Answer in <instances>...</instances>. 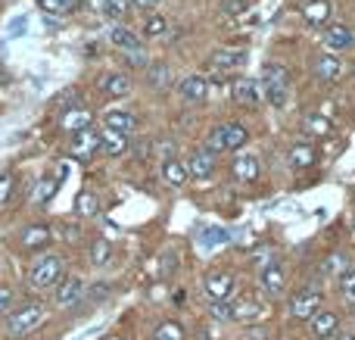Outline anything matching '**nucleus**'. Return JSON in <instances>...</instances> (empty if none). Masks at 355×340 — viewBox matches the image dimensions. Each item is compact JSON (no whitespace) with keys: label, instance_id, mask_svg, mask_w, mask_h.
I'll use <instances>...</instances> for the list:
<instances>
[{"label":"nucleus","instance_id":"obj_40","mask_svg":"<svg viewBox=\"0 0 355 340\" xmlns=\"http://www.w3.org/2000/svg\"><path fill=\"white\" fill-rule=\"evenodd\" d=\"M346 269V260L340 253H334V256H327L324 262H321V275H340Z\"/></svg>","mask_w":355,"mask_h":340},{"label":"nucleus","instance_id":"obj_25","mask_svg":"<svg viewBox=\"0 0 355 340\" xmlns=\"http://www.w3.org/2000/svg\"><path fill=\"white\" fill-rule=\"evenodd\" d=\"M100 153L125 156V153H128V135H119V131L103 128V131H100Z\"/></svg>","mask_w":355,"mask_h":340},{"label":"nucleus","instance_id":"obj_19","mask_svg":"<svg viewBox=\"0 0 355 340\" xmlns=\"http://www.w3.org/2000/svg\"><path fill=\"white\" fill-rule=\"evenodd\" d=\"M315 160H318V150H315L309 141L293 144V147H290V153H287V166L293 169V172H302V169H312V166H315Z\"/></svg>","mask_w":355,"mask_h":340},{"label":"nucleus","instance_id":"obj_34","mask_svg":"<svg viewBox=\"0 0 355 340\" xmlns=\"http://www.w3.org/2000/svg\"><path fill=\"white\" fill-rule=\"evenodd\" d=\"M44 12H53V16H66V12L78 10V0H37Z\"/></svg>","mask_w":355,"mask_h":340},{"label":"nucleus","instance_id":"obj_7","mask_svg":"<svg viewBox=\"0 0 355 340\" xmlns=\"http://www.w3.org/2000/svg\"><path fill=\"white\" fill-rule=\"evenodd\" d=\"M321 291L318 287H302L290 297V316L293 318H312L315 312H321Z\"/></svg>","mask_w":355,"mask_h":340},{"label":"nucleus","instance_id":"obj_6","mask_svg":"<svg viewBox=\"0 0 355 340\" xmlns=\"http://www.w3.org/2000/svg\"><path fill=\"white\" fill-rule=\"evenodd\" d=\"M259 287H262L265 297H284V291H287V272L281 269V262L271 260L268 266L259 269Z\"/></svg>","mask_w":355,"mask_h":340},{"label":"nucleus","instance_id":"obj_31","mask_svg":"<svg viewBox=\"0 0 355 340\" xmlns=\"http://www.w3.org/2000/svg\"><path fill=\"white\" fill-rule=\"evenodd\" d=\"M75 212H78L81 219H94L100 212V200L94 191H81L78 197H75Z\"/></svg>","mask_w":355,"mask_h":340},{"label":"nucleus","instance_id":"obj_46","mask_svg":"<svg viewBox=\"0 0 355 340\" xmlns=\"http://www.w3.org/2000/svg\"><path fill=\"white\" fill-rule=\"evenodd\" d=\"M110 340H122V337H110Z\"/></svg>","mask_w":355,"mask_h":340},{"label":"nucleus","instance_id":"obj_32","mask_svg":"<svg viewBox=\"0 0 355 340\" xmlns=\"http://www.w3.org/2000/svg\"><path fill=\"white\" fill-rule=\"evenodd\" d=\"M87 256H91L94 266H106L112 260V244L106 237H94L91 247H87Z\"/></svg>","mask_w":355,"mask_h":340},{"label":"nucleus","instance_id":"obj_13","mask_svg":"<svg viewBox=\"0 0 355 340\" xmlns=\"http://www.w3.org/2000/svg\"><path fill=\"white\" fill-rule=\"evenodd\" d=\"M91 125H94V112L87 106H72V110H62V116H60V131H66V135L85 131Z\"/></svg>","mask_w":355,"mask_h":340},{"label":"nucleus","instance_id":"obj_21","mask_svg":"<svg viewBox=\"0 0 355 340\" xmlns=\"http://www.w3.org/2000/svg\"><path fill=\"white\" fill-rule=\"evenodd\" d=\"M227 241H231V231L221 228V225H202L196 231V247H202V250H218Z\"/></svg>","mask_w":355,"mask_h":340},{"label":"nucleus","instance_id":"obj_18","mask_svg":"<svg viewBox=\"0 0 355 340\" xmlns=\"http://www.w3.org/2000/svg\"><path fill=\"white\" fill-rule=\"evenodd\" d=\"M97 87L106 97H128L131 94V78L125 72H103L97 81Z\"/></svg>","mask_w":355,"mask_h":340},{"label":"nucleus","instance_id":"obj_23","mask_svg":"<svg viewBox=\"0 0 355 340\" xmlns=\"http://www.w3.org/2000/svg\"><path fill=\"white\" fill-rule=\"evenodd\" d=\"M265 316V306L259 303L256 297H240L237 303H234V322H262Z\"/></svg>","mask_w":355,"mask_h":340},{"label":"nucleus","instance_id":"obj_17","mask_svg":"<svg viewBox=\"0 0 355 340\" xmlns=\"http://www.w3.org/2000/svg\"><path fill=\"white\" fill-rule=\"evenodd\" d=\"M231 175H234V181H240V185H252V181L262 175V166H259V160H256V156H250V153L234 156Z\"/></svg>","mask_w":355,"mask_h":340},{"label":"nucleus","instance_id":"obj_39","mask_svg":"<svg viewBox=\"0 0 355 340\" xmlns=\"http://www.w3.org/2000/svg\"><path fill=\"white\" fill-rule=\"evenodd\" d=\"M209 312H212L218 322H234V297L231 300H221V303H212V306H209Z\"/></svg>","mask_w":355,"mask_h":340},{"label":"nucleus","instance_id":"obj_44","mask_svg":"<svg viewBox=\"0 0 355 340\" xmlns=\"http://www.w3.org/2000/svg\"><path fill=\"white\" fill-rule=\"evenodd\" d=\"M225 10L227 12H237V16H240V12H246V0H227Z\"/></svg>","mask_w":355,"mask_h":340},{"label":"nucleus","instance_id":"obj_11","mask_svg":"<svg viewBox=\"0 0 355 340\" xmlns=\"http://www.w3.org/2000/svg\"><path fill=\"white\" fill-rule=\"evenodd\" d=\"M50 228L44 222H35V225H28V228L19 235V247L22 250H28V253H41V250H47L50 247Z\"/></svg>","mask_w":355,"mask_h":340},{"label":"nucleus","instance_id":"obj_5","mask_svg":"<svg viewBox=\"0 0 355 340\" xmlns=\"http://www.w3.org/2000/svg\"><path fill=\"white\" fill-rule=\"evenodd\" d=\"M234 287H237V278L225 269H215L202 278V291H206L209 303H221V300H231L234 297Z\"/></svg>","mask_w":355,"mask_h":340},{"label":"nucleus","instance_id":"obj_45","mask_svg":"<svg viewBox=\"0 0 355 340\" xmlns=\"http://www.w3.org/2000/svg\"><path fill=\"white\" fill-rule=\"evenodd\" d=\"M340 340H355V334H346V337H340Z\"/></svg>","mask_w":355,"mask_h":340},{"label":"nucleus","instance_id":"obj_3","mask_svg":"<svg viewBox=\"0 0 355 340\" xmlns=\"http://www.w3.org/2000/svg\"><path fill=\"white\" fill-rule=\"evenodd\" d=\"M250 141V131L240 122H221L209 135V153H225V150H237Z\"/></svg>","mask_w":355,"mask_h":340},{"label":"nucleus","instance_id":"obj_28","mask_svg":"<svg viewBox=\"0 0 355 340\" xmlns=\"http://www.w3.org/2000/svg\"><path fill=\"white\" fill-rule=\"evenodd\" d=\"M103 128L110 131H119V135H131L137 128V119L131 112H122V110H110L103 116Z\"/></svg>","mask_w":355,"mask_h":340},{"label":"nucleus","instance_id":"obj_15","mask_svg":"<svg viewBox=\"0 0 355 340\" xmlns=\"http://www.w3.org/2000/svg\"><path fill=\"white\" fill-rule=\"evenodd\" d=\"M312 75L318 81H324V85H331V81H337L343 75V62L337 60V53H321L312 60Z\"/></svg>","mask_w":355,"mask_h":340},{"label":"nucleus","instance_id":"obj_20","mask_svg":"<svg viewBox=\"0 0 355 340\" xmlns=\"http://www.w3.org/2000/svg\"><path fill=\"white\" fill-rule=\"evenodd\" d=\"M81 300H85V284H81V278H66L60 284V291H56V306H60V309H72Z\"/></svg>","mask_w":355,"mask_h":340},{"label":"nucleus","instance_id":"obj_14","mask_svg":"<svg viewBox=\"0 0 355 340\" xmlns=\"http://www.w3.org/2000/svg\"><path fill=\"white\" fill-rule=\"evenodd\" d=\"M184 166H187V178L209 181L215 175V153H209V150H196V153L190 156Z\"/></svg>","mask_w":355,"mask_h":340},{"label":"nucleus","instance_id":"obj_10","mask_svg":"<svg viewBox=\"0 0 355 340\" xmlns=\"http://www.w3.org/2000/svg\"><path fill=\"white\" fill-rule=\"evenodd\" d=\"M231 100L240 106H259L262 103V85L252 78H234L231 81Z\"/></svg>","mask_w":355,"mask_h":340},{"label":"nucleus","instance_id":"obj_8","mask_svg":"<svg viewBox=\"0 0 355 340\" xmlns=\"http://www.w3.org/2000/svg\"><path fill=\"white\" fill-rule=\"evenodd\" d=\"M97 153H100V135L97 131H91V128L75 131L72 141H69V156H72V160L87 162V160H94Z\"/></svg>","mask_w":355,"mask_h":340},{"label":"nucleus","instance_id":"obj_22","mask_svg":"<svg viewBox=\"0 0 355 340\" xmlns=\"http://www.w3.org/2000/svg\"><path fill=\"white\" fill-rule=\"evenodd\" d=\"M110 41H112V47L125 50V53H141V50H144L137 31L125 28V25H112V28H110Z\"/></svg>","mask_w":355,"mask_h":340},{"label":"nucleus","instance_id":"obj_1","mask_svg":"<svg viewBox=\"0 0 355 340\" xmlns=\"http://www.w3.org/2000/svg\"><path fill=\"white\" fill-rule=\"evenodd\" d=\"M290 69L281 62H265L262 66V97L275 110H284L290 103Z\"/></svg>","mask_w":355,"mask_h":340},{"label":"nucleus","instance_id":"obj_42","mask_svg":"<svg viewBox=\"0 0 355 340\" xmlns=\"http://www.w3.org/2000/svg\"><path fill=\"white\" fill-rule=\"evenodd\" d=\"M12 300H16L12 287H3V284H0V316H6V312L12 309Z\"/></svg>","mask_w":355,"mask_h":340},{"label":"nucleus","instance_id":"obj_36","mask_svg":"<svg viewBox=\"0 0 355 340\" xmlns=\"http://www.w3.org/2000/svg\"><path fill=\"white\" fill-rule=\"evenodd\" d=\"M153 340H184V328L178 322H159L153 331Z\"/></svg>","mask_w":355,"mask_h":340},{"label":"nucleus","instance_id":"obj_9","mask_svg":"<svg viewBox=\"0 0 355 340\" xmlns=\"http://www.w3.org/2000/svg\"><path fill=\"white\" fill-rule=\"evenodd\" d=\"M243 62H246V53H243V50H227V47H221V50H215V53L206 60V69H209V72L225 75V72H237Z\"/></svg>","mask_w":355,"mask_h":340},{"label":"nucleus","instance_id":"obj_43","mask_svg":"<svg viewBox=\"0 0 355 340\" xmlns=\"http://www.w3.org/2000/svg\"><path fill=\"white\" fill-rule=\"evenodd\" d=\"M131 6H137V10L150 12V10H156V6H162V0H131Z\"/></svg>","mask_w":355,"mask_h":340},{"label":"nucleus","instance_id":"obj_27","mask_svg":"<svg viewBox=\"0 0 355 340\" xmlns=\"http://www.w3.org/2000/svg\"><path fill=\"white\" fill-rule=\"evenodd\" d=\"M309 322H312V337H318V340L337 334V328H340L337 312H315V316L309 318Z\"/></svg>","mask_w":355,"mask_h":340},{"label":"nucleus","instance_id":"obj_30","mask_svg":"<svg viewBox=\"0 0 355 340\" xmlns=\"http://www.w3.org/2000/svg\"><path fill=\"white\" fill-rule=\"evenodd\" d=\"M162 181H166V185H172V187L187 185V166H184V162H178V160H166V162H162Z\"/></svg>","mask_w":355,"mask_h":340},{"label":"nucleus","instance_id":"obj_4","mask_svg":"<svg viewBox=\"0 0 355 340\" xmlns=\"http://www.w3.org/2000/svg\"><path fill=\"white\" fill-rule=\"evenodd\" d=\"M62 260L60 256H37V262L28 269V287L31 291H44V287L56 284V281L62 278Z\"/></svg>","mask_w":355,"mask_h":340},{"label":"nucleus","instance_id":"obj_38","mask_svg":"<svg viewBox=\"0 0 355 340\" xmlns=\"http://www.w3.org/2000/svg\"><path fill=\"white\" fill-rule=\"evenodd\" d=\"M12 194H16V178H12V172H6V169H0V206L10 203Z\"/></svg>","mask_w":355,"mask_h":340},{"label":"nucleus","instance_id":"obj_16","mask_svg":"<svg viewBox=\"0 0 355 340\" xmlns=\"http://www.w3.org/2000/svg\"><path fill=\"white\" fill-rule=\"evenodd\" d=\"M324 47L327 53H340V50H349L355 47V31L349 28V25H331V28L324 31Z\"/></svg>","mask_w":355,"mask_h":340},{"label":"nucleus","instance_id":"obj_35","mask_svg":"<svg viewBox=\"0 0 355 340\" xmlns=\"http://www.w3.org/2000/svg\"><path fill=\"white\" fill-rule=\"evenodd\" d=\"M340 294H343V300L349 306H355V269L346 266L343 272H340Z\"/></svg>","mask_w":355,"mask_h":340},{"label":"nucleus","instance_id":"obj_37","mask_svg":"<svg viewBox=\"0 0 355 340\" xmlns=\"http://www.w3.org/2000/svg\"><path fill=\"white\" fill-rule=\"evenodd\" d=\"M168 31V19L166 16H147L144 19V35L147 37H162Z\"/></svg>","mask_w":355,"mask_h":340},{"label":"nucleus","instance_id":"obj_26","mask_svg":"<svg viewBox=\"0 0 355 340\" xmlns=\"http://www.w3.org/2000/svg\"><path fill=\"white\" fill-rule=\"evenodd\" d=\"M302 16H306V22L312 28H321L324 22H331V0H309L302 6Z\"/></svg>","mask_w":355,"mask_h":340},{"label":"nucleus","instance_id":"obj_12","mask_svg":"<svg viewBox=\"0 0 355 340\" xmlns=\"http://www.w3.org/2000/svg\"><path fill=\"white\" fill-rule=\"evenodd\" d=\"M178 97H181L184 103H202V100L209 97V81L202 78V75H184V78L178 81Z\"/></svg>","mask_w":355,"mask_h":340},{"label":"nucleus","instance_id":"obj_29","mask_svg":"<svg viewBox=\"0 0 355 340\" xmlns=\"http://www.w3.org/2000/svg\"><path fill=\"white\" fill-rule=\"evenodd\" d=\"M302 131L309 137H327L334 131V122L327 116H321V112H312V116L302 119Z\"/></svg>","mask_w":355,"mask_h":340},{"label":"nucleus","instance_id":"obj_2","mask_svg":"<svg viewBox=\"0 0 355 340\" xmlns=\"http://www.w3.org/2000/svg\"><path fill=\"white\" fill-rule=\"evenodd\" d=\"M44 318H47V312H44L41 303H25V306H19V309L6 312V331H10L12 337H22V334H28V331H35Z\"/></svg>","mask_w":355,"mask_h":340},{"label":"nucleus","instance_id":"obj_41","mask_svg":"<svg viewBox=\"0 0 355 340\" xmlns=\"http://www.w3.org/2000/svg\"><path fill=\"white\" fill-rule=\"evenodd\" d=\"M150 85L153 87H166L168 85V69L166 66H150Z\"/></svg>","mask_w":355,"mask_h":340},{"label":"nucleus","instance_id":"obj_33","mask_svg":"<svg viewBox=\"0 0 355 340\" xmlns=\"http://www.w3.org/2000/svg\"><path fill=\"white\" fill-rule=\"evenodd\" d=\"M128 6H131V0H100V12H103L110 22H122Z\"/></svg>","mask_w":355,"mask_h":340},{"label":"nucleus","instance_id":"obj_24","mask_svg":"<svg viewBox=\"0 0 355 340\" xmlns=\"http://www.w3.org/2000/svg\"><path fill=\"white\" fill-rule=\"evenodd\" d=\"M62 181H66V166L56 169V172H44V178L37 181V200L50 203V200L56 197V191L62 187Z\"/></svg>","mask_w":355,"mask_h":340}]
</instances>
